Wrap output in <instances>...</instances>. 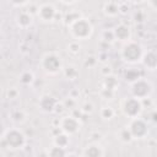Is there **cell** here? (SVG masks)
<instances>
[{"mask_svg":"<svg viewBox=\"0 0 157 157\" xmlns=\"http://www.w3.org/2000/svg\"><path fill=\"white\" fill-rule=\"evenodd\" d=\"M12 119L17 123H22L26 120V114L23 110H16L13 114H12Z\"/></svg>","mask_w":157,"mask_h":157,"instance_id":"24","label":"cell"},{"mask_svg":"<svg viewBox=\"0 0 157 157\" xmlns=\"http://www.w3.org/2000/svg\"><path fill=\"white\" fill-rule=\"evenodd\" d=\"M118 136H119V140L123 141V142H131V141L134 140V137H132V135H131L129 128H124V129H121V130L119 131Z\"/></svg>","mask_w":157,"mask_h":157,"instance_id":"20","label":"cell"},{"mask_svg":"<svg viewBox=\"0 0 157 157\" xmlns=\"http://www.w3.org/2000/svg\"><path fill=\"white\" fill-rule=\"evenodd\" d=\"M37 15H38L40 21H43V22H52V21H54V18L56 16V10H55L53 4L44 2V4L39 5Z\"/></svg>","mask_w":157,"mask_h":157,"instance_id":"9","label":"cell"},{"mask_svg":"<svg viewBox=\"0 0 157 157\" xmlns=\"http://www.w3.org/2000/svg\"><path fill=\"white\" fill-rule=\"evenodd\" d=\"M103 85H104V88L103 90H109V91H115V88L118 87V81L114 76H110V75H107L103 80Z\"/></svg>","mask_w":157,"mask_h":157,"instance_id":"16","label":"cell"},{"mask_svg":"<svg viewBox=\"0 0 157 157\" xmlns=\"http://www.w3.org/2000/svg\"><path fill=\"white\" fill-rule=\"evenodd\" d=\"M17 96H18V91H17L16 88H10V90L7 91V97H9V99H15V98H17Z\"/></svg>","mask_w":157,"mask_h":157,"instance_id":"27","label":"cell"},{"mask_svg":"<svg viewBox=\"0 0 157 157\" xmlns=\"http://www.w3.org/2000/svg\"><path fill=\"white\" fill-rule=\"evenodd\" d=\"M58 104H59L58 101H56L54 97L49 96V94L43 96V97L39 99V102H38L39 109H40L42 112H44V113H53V112H55Z\"/></svg>","mask_w":157,"mask_h":157,"instance_id":"10","label":"cell"},{"mask_svg":"<svg viewBox=\"0 0 157 157\" xmlns=\"http://www.w3.org/2000/svg\"><path fill=\"white\" fill-rule=\"evenodd\" d=\"M53 142H54L55 146H59V147H64V148H65V147L69 145V142H70L69 135L61 132V134H59V135H56V136L54 137Z\"/></svg>","mask_w":157,"mask_h":157,"instance_id":"18","label":"cell"},{"mask_svg":"<svg viewBox=\"0 0 157 157\" xmlns=\"http://www.w3.org/2000/svg\"><path fill=\"white\" fill-rule=\"evenodd\" d=\"M40 67L48 75H58L64 69L60 56L56 53H53V52L52 53H47V54H44L42 56Z\"/></svg>","mask_w":157,"mask_h":157,"instance_id":"4","label":"cell"},{"mask_svg":"<svg viewBox=\"0 0 157 157\" xmlns=\"http://www.w3.org/2000/svg\"><path fill=\"white\" fill-rule=\"evenodd\" d=\"M153 121H157V110H156L155 114H153Z\"/></svg>","mask_w":157,"mask_h":157,"instance_id":"31","label":"cell"},{"mask_svg":"<svg viewBox=\"0 0 157 157\" xmlns=\"http://www.w3.org/2000/svg\"><path fill=\"white\" fill-rule=\"evenodd\" d=\"M153 104H155V108H156V110H157V98H156V101H155Z\"/></svg>","mask_w":157,"mask_h":157,"instance_id":"32","label":"cell"},{"mask_svg":"<svg viewBox=\"0 0 157 157\" xmlns=\"http://www.w3.org/2000/svg\"><path fill=\"white\" fill-rule=\"evenodd\" d=\"M59 128L66 135H74L80 130V121L72 115H65L59 120Z\"/></svg>","mask_w":157,"mask_h":157,"instance_id":"7","label":"cell"},{"mask_svg":"<svg viewBox=\"0 0 157 157\" xmlns=\"http://www.w3.org/2000/svg\"><path fill=\"white\" fill-rule=\"evenodd\" d=\"M33 81H34V75H33V72H31V71H23V72L20 75V82H21L22 85H25V86L31 85Z\"/></svg>","mask_w":157,"mask_h":157,"instance_id":"19","label":"cell"},{"mask_svg":"<svg viewBox=\"0 0 157 157\" xmlns=\"http://www.w3.org/2000/svg\"><path fill=\"white\" fill-rule=\"evenodd\" d=\"M99 114H101V118H102V119L109 120V119H112V118L114 117V110H113L112 107H103V108L101 109Z\"/></svg>","mask_w":157,"mask_h":157,"instance_id":"23","label":"cell"},{"mask_svg":"<svg viewBox=\"0 0 157 157\" xmlns=\"http://www.w3.org/2000/svg\"><path fill=\"white\" fill-rule=\"evenodd\" d=\"M26 136L25 134L17 128L7 129L2 135V142L10 150H21L26 145Z\"/></svg>","mask_w":157,"mask_h":157,"instance_id":"3","label":"cell"},{"mask_svg":"<svg viewBox=\"0 0 157 157\" xmlns=\"http://www.w3.org/2000/svg\"><path fill=\"white\" fill-rule=\"evenodd\" d=\"M121 110H123L124 115L130 119L139 118L142 112V103L140 99H137L135 97L125 98L121 104Z\"/></svg>","mask_w":157,"mask_h":157,"instance_id":"6","label":"cell"},{"mask_svg":"<svg viewBox=\"0 0 157 157\" xmlns=\"http://www.w3.org/2000/svg\"><path fill=\"white\" fill-rule=\"evenodd\" d=\"M63 72H64V75H65L69 80H75V78L77 77V75H78L77 69H76L75 66H71V65L64 67V69H63Z\"/></svg>","mask_w":157,"mask_h":157,"instance_id":"21","label":"cell"},{"mask_svg":"<svg viewBox=\"0 0 157 157\" xmlns=\"http://www.w3.org/2000/svg\"><path fill=\"white\" fill-rule=\"evenodd\" d=\"M148 5H150V6H152L155 10H157V1H150V2H148Z\"/></svg>","mask_w":157,"mask_h":157,"instance_id":"29","label":"cell"},{"mask_svg":"<svg viewBox=\"0 0 157 157\" xmlns=\"http://www.w3.org/2000/svg\"><path fill=\"white\" fill-rule=\"evenodd\" d=\"M128 128H129V130H130V132H131L134 139H144L148 134L147 123L141 118L131 119V121H130Z\"/></svg>","mask_w":157,"mask_h":157,"instance_id":"8","label":"cell"},{"mask_svg":"<svg viewBox=\"0 0 157 157\" xmlns=\"http://www.w3.org/2000/svg\"><path fill=\"white\" fill-rule=\"evenodd\" d=\"M103 39H104L105 42L112 43V42L115 39L114 32H113V31H104V32H103Z\"/></svg>","mask_w":157,"mask_h":157,"instance_id":"26","label":"cell"},{"mask_svg":"<svg viewBox=\"0 0 157 157\" xmlns=\"http://www.w3.org/2000/svg\"><path fill=\"white\" fill-rule=\"evenodd\" d=\"M82 157H104V151L99 144L92 142L83 148Z\"/></svg>","mask_w":157,"mask_h":157,"instance_id":"12","label":"cell"},{"mask_svg":"<svg viewBox=\"0 0 157 157\" xmlns=\"http://www.w3.org/2000/svg\"><path fill=\"white\" fill-rule=\"evenodd\" d=\"M67 52H70L71 54H77L80 52V44L77 40H74L71 43H69L67 45Z\"/></svg>","mask_w":157,"mask_h":157,"instance_id":"25","label":"cell"},{"mask_svg":"<svg viewBox=\"0 0 157 157\" xmlns=\"http://www.w3.org/2000/svg\"><path fill=\"white\" fill-rule=\"evenodd\" d=\"M66 150L64 147H59L53 145L49 150H48V157H66Z\"/></svg>","mask_w":157,"mask_h":157,"instance_id":"17","label":"cell"},{"mask_svg":"<svg viewBox=\"0 0 157 157\" xmlns=\"http://www.w3.org/2000/svg\"><path fill=\"white\" fill-rule=\"evenodd\" d=\"M141 63L147 70H151V71L152 70H157V52L156 50L145 52Z\"/></svg>","mask_w":157,"mask_h":157,"instance_id":"11","label":"cell"},{"mask_svg":"<svg viewBox=\"0 0 157 157\" xmlns=\"http://www.w3.org/2000/svg\"><path fill=\"white\" fill-rule=\"evenodd\" d=\"M82 110H83V112H87V113H91V112H92V104H91V103H85Z\"/></svg>","mask_w":157,"mask_h":157,"instance_id":"28","label":"cell"},{"mask_svg":"<svg viewBox=\"0 0 157 157\" xmlns=\"http://www.w3.org/2000/svg\"><path fill=\"white\" fill-rule=\"evenodd\" d=\"M114 36H115V39L118 40H121V42H129L130 40V37H131V29L129 26L121 23V25H118L114 29Z\"/></svg>","mask_w":157,"mask_h":157,"instance_id":"13","label":"cell"},{"mask_svg":"<svg viewBox=\"0 0 157 157\" xmlns=\"http://www.w3.org/2000/svg\"><path fill=\"white\" fill-rule=\"evenodd\" d=\"M16 22L18 25V27L21 28H28L32 25V15L27 11H22L17 15L16 17Z\"/></svg>","mask_w":157,"mask_h":157,"instance_id":"15","label":"cell"},{"mask_svg":"<svg viewBox=\"0 0 157 157\" xmlns=\"http://www.w3.org/2000/svg\"><path fill=\"white\" fill-rule=\"evenodd\" d=\"M103 12L108 17H115L120 13V4L115 1H107L103 5Z\"/></svg>","mask_w":157,"mask_h":157,"instance_id":"14","label":"cell"},{"mask_svg":"<svg viewBox=\"0 0 157 157\" xmlns=\"http://www.w3.org/2000/svg\"><path fill=\"white\" fill-rule=\"evenodd\" d=\"M66 157H81V156H78V155H75V153H69Z\"/></svg>","mask_w":157,"mask_h":157,"instance_id":"30","label":"cell"},{"mask_svg":"<svg viewBox=\"0 0 157 157\" xmlns=\"http://www.w3.org/2000/svg\"><path fill=\"white\" fill-rule=\"evenodd\" d=\"M125 80L126 81H129V82H135V81H137L139 78H140V74H139V71L137 70H134V69H129L126 72H125Z\"/></svg>","mask_w":157,"mask_h":157,"instance_id":"22","label":"cell"},{"mask_svg":"<svg viewBox=\"0 0 157 157\" xmlns=\"http://www.w3.org/2000/svg\"><path fill=\"white\" fill-rule=\"evenodd\" d=\"M144 53H145L144 48L140 43L129 40V42L124 43V45L120 50V56L124 61H126L129 64H136V63H141Z\"/></svg>","mask_w":157,"mask_h":157,"instance_id":"1","label":"cell"},{"mask_svg":"<svg viewBox=\"0 0 157 157\" xmlns=\"http://www.w3.org/2000/svg\"><path fill=\"white\" fill-rule=\"evenodd\" d=\"M69 32L75 39L85 40L91 37L93 32V27H92V23L87 18L80 17L69 26Z\"/></svg>","mask_w":157,"mask_h":157,"instance_id":"2","label":"cell"},{"mask_svg":"<svg viewBox=\"0 0 157 157\" xmlns=\"http://www.w3.org/2000/svg\"><path fill=\"white\" fill-rule=\"evenodd\" d=\"M131 94L132 97L137 98V99H145V98H148L153 91L152 88V85L150 81L145 80V78H139L137 81L132 82L131 83Z\"/></svg>","mask_w":157,"mask_h":157,"instance_id":"5","label":"cell"}]
</instances>
